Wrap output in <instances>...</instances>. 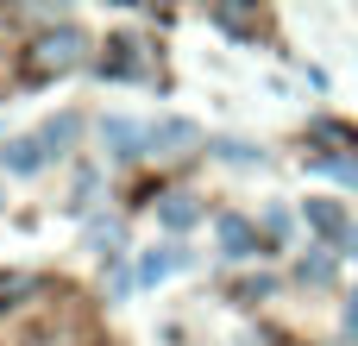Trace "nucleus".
<instances>
[{
	"label": "nucleus",
	"mask_w": 358,
	"mask_h": 346,
	"mask_svg": "<svg viewBox=\"0 0 358 346\" xmlns=\"http://www.w3.org/2000/svg\"><path fill=\"white\" fill-rule=\"evenodd\" d=\"M76 63H88V38H82L76 25H63V32H50V38L31 44V69H38V76H50V69H76Z\"/></svg>",
	"instance_id": "1"
},
{
	"label": "nucleus",
	"mask_w": 358,
	"mask_h": 346,
	"mask_svg": "<svg viewBox=\"0 0 358 346\" xmlns=\"http://www.w3.org/2000/svg\"><path fill=\"white\" fill-rule=\"evenodd\" d=\"M101 145H107L113 158H145V151H151V132L132 126V120H101Z\"/></svg>",
	"instance_id": "2"
},
{
	"label": "nucleus",
	"mask_w": 358,
	"mask_h": 346,
	"mask_svg": "<svg viewBox=\"0 0 358 346\" xmlns=\"http://www.w3.org/2000/svg\"><path fill=\"white\" fill-rule=\"evenodd\" d=\"M214 233H220V252H227V258H252V252H258V227H252L245 214H220Z\"/></svg>",
	"instance_id": "3"
},
{
	"label": "nucleus",
	"mask_w": 358,
	"mask_h": 346,
	"mask_svg": "<svg viewBox=\"0 0 358 346\" xmlns=\"http://www.w3.org/2000/svg\"><path fill=\"white\" fill-rule=\"evenodd\" d=\"M201 145V132L189 126V120H164V126H151V151L157 158H182V151H195Z\"/></svg>",
	"instance_id": "4"
},
{
	"label": "nucleus",
	"mask_w": 358,
	"mask_h": 346,
	"mask_svg": "<svg viewBox=\"0 0 358 346\" xmlns=\"http://www.w3.org/2000/svg\"><path fill=\"white\" fill-rule=\"evenodd\" d=\"M182 265H189L182 246H151V252L138 258V284H164V277H176Z\"/></svg>",
	"instance_id": "5"
},
{
	"label": "nucleus",
	"mask_w": 358,
	"mask_h": 346,
	"mask_svg": "<svg viewBox=\"0 0 358 346\" xmlns=\"http://www.w3.org/2000/svg\"><path fill=\"white\" fill-rule=\"evenodd\" d=\"M0 164H6L13 177H38V170H44V145H38V139H6V145H0Z\"/></svg>",
	"instance_id": "6"
},
{
	"label": "nucleus",
	"mask_w": 358,
	"mask_h": 346,
	"mask_svg": "<svg viewBox=\"0 0 358 346\" xmlns=\"http://www.w3.org/2000/svg\"><path fill=\"white\" fill-rule=\"evenodd\" d=\"M157 221H164V227H176V233H189V227L201 221V202L176 189V195H164V202H157Z\"/></svg>",
	"instance_id": "7"
},
{
	"label": "nucleus",
	"mask_w": 358,
	"mask_h": 346,
	"mask_svg": "<svg viewBox=\"0 0 358 346\" xmlns=\"http://www.w3.org/2000/svg\"><path fill=\"white\" fill-rule=\"evenodd\" d=\"M308 227H315V233H327V240H352V227H346V208H340V202H308Z\"/></svg>",
	"instance_id": "8"
},
{
	"label": "nucleus",
	"mask_w": 358,
	"mask_h": 346,
	"mask_svg": "<svg viewBox=\"0 0 358 346\" xmlns=\"http://www.w3.org/2000/svg\"><path fill=\"white\" fill-rule=\"evenodd\" d=\"M76 132H82V120H76V113H63V120H50V126L38 132V145H44V158H50V151L63 158V151L76 145Z\"/></svg>",
	"instance_id": "9"
},
{
	"label": "nucleus",
	"mask_w": 358,
	"mask_h": 346,
	"mask_svg": "<svg viewBox=\"0 0 358 346\" xmlns=\"http://www.w3.org/2000/svg\"><path fill=\"white\" fill-rule=\"evenodd\" d=\"M31 290H38V277H31V271H6V277H0V309H6L13 296H31Z\"/></svg>",
	"instance_id": "10"
},
{
	"label": "nucleus",
	"mask_w": 358,
	"mask_h": 346,
	"mask_svg": "<svg viewBox=\"0 0 358 346\" xmlns=\"http://www.w3.org/2000/svg\"><path fill=\"white\" fill-rule=\"evenodd\" d=\"M214 151H220V158H227V164H264V151H252V145H245V139H220V145H214Z\"/></svg>",
	"instance_id": "11"
},
{
	"label": "nucleus",
	"mask_w": 358,
	"mask_h": 346,
	"mask_svg": "<svg viewBox=\"0 0 358 346\" xmlns=\"http://www.w3.org/2000/svg\"><path fill=\"white\" fill-rule=\"evenodd\" d=\"M315 170H327V177H340V183H352V189H358V164H352V158H315Z\"/></svg>",
	"instance_id": "12"
},
{
	"label": "nucleus",
	"mask_w": 358,
	"mask_h": 346,
	"mask_svg": "<svg viewBox=\"0 0 358 346\" xmlns=\"http://www.w3.org/2000/svg\"><path fill=\"white\" fill-rule=\"evenodd\" d=\"M334 277V258H302V284H327Z\"/></svg>",
	"instance_id": "13"
},
{
	"label": "nucleus",
	"mask_w": 358,
	"mask_h": 346,
	"mask_svg": "<svg viewBox=\"0 0 358 346\" xmlns=\"http://www.w3.org/2000/svg\"><path fill=\"white\" fill-rule=\"evenodd\" d=\"M346 334H358V296H346Z\"/></svg>",
	"instance_id": "14"
}]
</instances>
